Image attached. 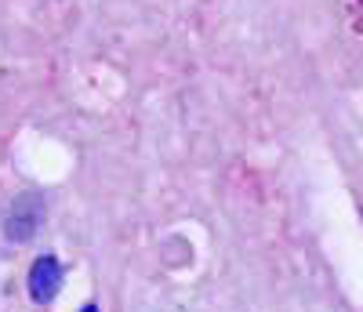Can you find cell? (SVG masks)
I'll return each mask as SVG.
<instances>
[{
    "mask_svg": "<svg viewBox=\"0 0 363 312\" xmlns=\"http://www.w3.org/2000/svg\"><path fill=\"white\" fill-rule=\"evenodd\" d=\"M40 222H44V200H40L37 193H22V196L11 204L8 218H4V236H8L11 243H26V240L37 236Z\"/></svg>",
    "mask_w": 363,
    "mask_h": 312,
    "instance_id": "6da1fadb",
    "label": "cell"
},
{
    "mask_svg": "<svg viewBox=\"0 0 363 312\" xmlns=\"http://www.w3.org/2000/svg\"><path fill=\"white\" fill-rule=\"evenodd\" d=\"M58 287H62V265H58L55 255H40L29 265V298L37 305H48V301H55Z\"/></svg>",
    "mask_w": 363,
    "mask_h": 312,
    "instance_id": "7a4b0ae2",
    "label": "cell"
}]
</instances>
